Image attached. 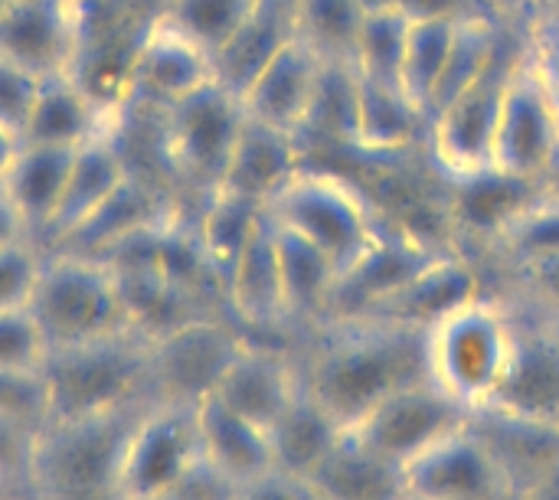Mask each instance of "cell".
Here are the masks:
<instances>
[{
  "label": "cell",
  "instance_id": "cell-1",
  "mask_svg": "<svg viewBox=\"0 0 559 500\" xmlns=\"http://www.w3.org/2000/svg\"><path fill=\"white\" fill-rule=\"evenodd\" d=\"M308 393L350 429L396 390L429 380L426 334L383 321H324L301 360Z\"/></svg>",
  "mask_w": 559,
  "mask_h": 500
},
{
  "label": "cell",
  "instance_id": "cell-2",
  "mask_svg": "<svg viewBox=\"0 0 559 500\" xmlns=\"http://www.w3.org/2000/svg\"><path fill=\"white\" fill-rule=\"evenodd\" d=\"M151 350L154 337L141 328L49 350L43 364L49 422L108 416L154 403Z\"/></svg>",
  "mask_w": 559,
  "mask_h": 500
},
{
  "label": "cell",
  "instance_id": "cell-3",
  "mask_svg": "<svg viewBox=\"0 0 559 500\" xmlns=\"http://www.w3.org/2000/svg\"><path fill=\"white\" fill-rule=\"evenodd\" d=\"M144 406L46 422L33 439L29 485L46 500H118L121 449Z\"/></svg>",
  "mask_w": 559,
  "mask_h": 500
},
{
  "label": "cell",
  "instance_id": "cell-4",
  "mask_svg": "<svg viewBox=\"0 0 559 500\" xmlns=\"http://www.w3.org/2000/svg\"><path fill=\"white\" fill-rule=\"evenodd\" d=\"M514 314L508 301L481 295L426 334L429 380L468 413L488 406L508 373Z\"/></svg>",
  "mask_w": 559,
  "mask_h": 500
},
{
  "label": "cell",
  "instance_id": "cell-5",
  "mask_svg": "<svg viewBox=\"0 0 559 500\" xmlns=\"http://www.w3.org/2000/svg\"><path fill=\"white\" fill-rule=\"evenodd\" d=\"M43 252V269L26 308L33 311L49 350L138 328L105 259L66 249Z\"/></svg>",
  "mask_w": 559,
  "mask_h": 500
},
{
  "label": "cell",
  "instance_id": "cell-6",
  "mask_svg": "<svg viewBox=\"0 0 559 500\" xmlns=\"http://www.w3.org/2000/svg\"><path fill=\"white\" fill-rule=\"evenodd\" d=\"M265 206L275 223L314 242L337 265V275H344L383 229V219L360 187L305 164L269 197Z\"/></svg>",
  "mask_w": 559,
  "mask_h": 500
},
{
  "label": "cell",
  "instance_id": "cell-7",
  "mask_svg": "<svg viewBox=\"0 0 559 500\" xmlns=\"http://www.w3.org/2000/svg\"><path fill=\"white\" fill-rule=\"evenodd\" d=\"M559 164V95L534 49L521 46L511 69L498 138H495V180L534 183Z\"/></svg>",
  "mask_w": 559,
  "mask_h": 500
},
{
  "label": "cell",
  "instance_id": "cell-8",
  "mask_svg": "<svg viewBox=\"0 0 559 500\" xmlns=\"http://www.w3.org/2000/svg\"><path fill=\"white\" fill-rule=\"evenodd\" d=\"M521 46H501L495 62L475 79L465 92H459L449 105H442L429 124V147L436 164L452 180H488L495 177V138L501 118V98L518 62Z\"/></svg>",
  "mask_w": 559,
  "mask_h": 500
},
{
  "label": "cell",
  "instance_id": "cell-9",
  "mask_svg": "<svg viewBox=\"0 0 559 500\" xmlns=\"http://www.w3.org/2000/svg\"><path fill=\"white\" fill-rule=\"evenodd\" d=\"M200 455L197 406L154 400L141 409L124 439L118 462V500L170 498Z\"/></svg>",
  "mask_w": 559,
  "mask_h": 500
},
{
  "label": "cell",
  "instance_id": "cell-10",
  "mask_svg": "<svg viewBox=\"0 0 559 500\" xmlns=\"http://www.w3.org/2000/svg\"><path fill=\"white\" fill-rule=\"evenodd\" d=\"M164 144L174 170L203 187L210 197L223 183L229 157L242 134V98L213 79L210 85L164 108Z\"/></svg>",
  "mask_w": 559,
  "mask_h": 500
},
{
  "label": "cell",
  "instance_id": "cell-11",
  "mask_svg": "<svg viewBox=\"0 0 559 500\" xmlns=\"http://www.w3.org/2000/svg\"><path fill=\"white\" fill-rule=\"evenodd\" d=\"M249 334L219 318H190L154 337L151 370L154 400L203 403L219 386L226 367L242 350Z\"/></svg>",
  "mask_w": 559,
  "mask_h": 500
},
{
  "label": "cell",
  "instance_id": "cell-12",
  "mask_svg": "<svg viewBox=\"0 0 559 500\" xmlns=\"http://www.w3.org/2000/svg\"><path fill=\"white\" fill-rule=\"evenodd\" d=\"M468 416L472 413L462 403H455L445 390H439L432 380H419L377 403L347 432L370 452L406 468L426 449L462 429Z\"/></svg>",
  "mask_w": 559,
  "mask_h": 500
},
{
  "label": "cell",
  "instance_id": "cell-13",
  "mask_svg": "<svg viewBox=\"0 0 559 500\" xmlns=\"http://www.w3.org/2000/svg\"><path fill=\"white\" fill-rule=\"evenodd\" d=\"M514 350L508 373L488 406L559 426V318L531 305H511Z\"/></svg>",
  "mask_w": 559,
  "mask_h": 500
},
{
  "label": "cell",
  "instance_id": "cell-14",
  "mask_svg": "<svg viewBox=\"0 0 559 500\" xmlns=\"http://www.w3.org/2000/svg\"><path fill=\"white\" fill-rule=\"evenodd\" d=\"M79 0H7L0 13V52L36 79L75 72Z\"/></svg>",
  "mask_w": 559,
  "mask_h": 500
},
{
  "label": "cell",
  "instance_id": "cell-15",
  "mask_svg": "<svg viewBox=\"0 0 559 500\" xmlns=\"http://www.w3.org/2000/svg\"><path fill=\"white\" fill-rule=\"evenodd\" d=\"M324 72L328 66L298 36H292L242 88V108L252 121L301 138L314 115Z\"/></svg>",
  "mask_w": 559,
  "mask_h": 500
},
{
  "label": "cell",
  "instance_id": "cell-16",
  "mask_svg": "<svg viewBox=\"0 0 559 500\" xmlns=\"http://www.w3.org/2000/svg\"><path fill=\"white\" fill-rule=\"evenodd\" d=\"M406 498L514 500L491 452L468 422L406 465Z\"/></svg>",
  "mask_w": 559,
  "mask_h": 500
},
{
  "label": "cell",
  "instance_id": "cell-17",
  "mask_svg": "<svg viewBox=\"0 0 559 500\" xmlns=\"http://www.w3.org/2000/svg\"><path fill=\"white\" fill-rule=\"evenodd\" d=\"M485 295L481 272L455 252H439L429 265H423L409 282H403L393 295L364 311V321H383L409 331L429 334L439 321H445L462 305ZM354 321V318H347Z\"/></svg>",
  "mask_w": 559,
  "mask_h": 500
},
{
  "label": "cell",
  "instance_id": "cell-18",
  "mask_svg": "<svg viewBox=\"0 0 559 500\" xmlns=\"http://www.w3.org/2000/svg\"><path fill=\"white\" fill-rule=\"evenodd\" d=\"M439 252H445V249L432 246L429 239H423V236H416L409 229L383 226L380 236L373 239V246L344 275H337V285H334V295H331L324 321L360 318L377 301L393 295L403 282H409Z\"/></svg>",
  "mask_w": 559,
  "mask_h": 500
},
{
  "label": "cell",
  "instance_id": "cell-19",
  "mask_svg": "<svg viewBox=\"0 0 559 500\" xmlns=\"http://www.w3.org/2000/svg\"><path fill=\"white\" fill-rule=\"evenodd\" d=\"M301 390V360L269 337H252L226 367L213 396L249 422L272 429Z\"/></svg>",
  "mask_w": 559,
  "mask_h": 500
},
{
  "label": "cell",
  "instance_id": "cell-20",
  "mask_svg": "<svg viewBox=\"0 0 559 500\" xmlns=\"http://www.w3.org/2000/svg\"><path fill=\"white\" fill-rule=\"evenodd\" d=\"M226 308L233 321L242 324V331L252 337H269V334L275 337L288 328L278 246H275V219L269 206L226 278Z\"/></svg>",
  "mask_w": 559,
  "mask_h": 500
},
{
  "label": "cell",
  "instance_id": "cell-21",
  "mask_svg": "<svg viewBox=\"0 0 559 500\" xmlns=\"http://www.w3.org/2000/svg\"><path fill=\"white\" fill-rule=\"evenodd\" d=\"M468 426L491 452L511 498L521 500L547 472L559 465V426L514 416L495 406H481L468 416Z\"/></svg>",
  "mask_w": 559,
  "mask_h": 500
},
{
  "label": "cell",
  "instance_id": "cell-22",
  "mask_svg": "<svg viewBox=\"0 0 559 500\" xmlns=\"http://www.w3.org/2000/svg\"><path fill=\"white\" fill-rule=\"evenodd\" d=\"M213 79V56L164 16L147 26L134 49L131 82L144 98L157 102L160 108L177 105Z\"/></svg>",
  "mask_w": 559,
  "mask_h": 500
},
{
  "label": "cell",
  "instance_id": "cell-23",
  "mask_svg": "<svg viewBox=\"0 0 559 500\" xmlns=\"http://www.w3.org/2000/svg\"><path fill=\"white\" fill-rule=\"evenodd\" d=\"M131 180L128 160L118 151V144L108 138V131L88 138L85 144L75 147L72 167H69V180H66V193L59 203V213L52 219L49 239L43 249H56L62 246L75 229H82L124 183Z\"/></svg>",
  "mask_w": 559,
  "mask_h": 500
},
{
  "label": "cell",
  "instance_id": "cell-24",
  "mask_svg": "<svg viewBox=\"0 0 559 500\" xmlns=\"http://www.w3.org/2000/svg\"><path fill=\"white\" fill-rule=\"evenodd\" d=\"M72 157H75V147L20 141L10 167L0 177V187L20 210L36 246H46V239H49L52 219H56L62 193H66Z\"/></svg>",
  "mask_w": 559,
  "mask_h": 500
},
{
  "label": "cell",
  "instance_id": "cell-25",
  "mask_svg": "<svg viewBox=\"0 0 559 500\" xmlns=\"http://www.w3.org/2000/svg\"><path fill=\"white\" fill-rule=\"evenodd\" d=\"M426 131V115L416 102L390 82L364 79L354 72L347 141L364 154L386 157L406 151Z\"/></svg>",
  "mask_w": 559,
  "mask_h": 500
},
{
  "label": "cell",
  "instance_id": "cell-26",
  "mask_svg": "<svg viewBox=\"0 0 559 500\" xmlns=\"http://www.w3.org/2000/svg\"><path fill=\"white\" fill-rule=\"evenodd\" d=\"M197 426H200L203 459L239 488L275 468L269 429L233 413L216 396H206L203 403H197Z\"/></svg>",
  "mask_w": 559,
  "mask_h": 500
},
{
  "label": "cell",
  "instance_id": "cell-27",
  "mask_svg": "<svg viewBox=\"0 0 559 500\" xmlns=\"http://www.w3.org/2000/svg\"><path fill=\"white\" fill-rule=\"evenodd\" d=\"M308 485L321 500H406V468L344 432Z\"/></svg>",
  "mask_w": 559,
  "mask_h": 500
},
{
  "label": "cell",
  "instance_id": "cell-28",
  "mask_svg": "<svg viewBox=\"0 0 559 500\" xmlns=\"http://www.w3.org/2000/svg\"><path fill=\"white\" fill-rule=\"evenodd\" d=\"M102 131H105V121H102L98 102L92 98V92L82 85L75 72H62V75H49L39 82L20 141L79 147Z\"/></svg>",
  "mask_w": 559,
  "mask_h": 500
},
{
  "label": "cell",
  "instance_id": "cell-29",
  "mask_svg": "<svg viewBox=\"0 0 559 500\" xmlns=\"http://www.w3.org/2000/svg\"><path fill=\"white\" fill-rule=\"evenodd\" d=\"M278 246V272H282V298L285 321L318 328L328 318V305L337 285V265L305 236L275 223Z\"/></svg>",
  "mask_w": 559,
  "mask_h": 500
},
{
  "label": "cell",
  "instance_id": "cell-30",
  "mask_svg": "<svg viewBox=\"0 0 559 500\" xmlns=\"http://www.w3.org/2000/svg\"><path fill=\"white\" fill-rule=\"evenodd\" d=\"M301 167V144L298 138L275 131L269 124H259L246 115L242 134L236 141V151L229 157L223 190H236L246 197H255L269 203V197ZM216 187V190H219Z\"/></svg>",
  "mask_w": 559,
  "mask_h": 500
},
{
  "label": "cell",
  "instance_id": "cell-31",
  "mask_svg": "<svg viewBox=\"0 0 559 500\" xmlns=\"http://www.w3.org/2000/svg\"><path fill=\"white\" fill-rule=\"evenodd\" d=\"M347 429L308 393L305 380L298 396L288 403V409L272 422L269 429V445H272V462L278 472L308 478L324 455L341 442Z\"/></svg>",
  "mask_w": 559,
  "mask_h": 500
},
{
  "label": "cell",
  "instance_id": "cell-32",
  "mask_svg": "<svg viewBox=\"0 0 559 500\" xmlns=\"http://www.w3.org/2000/svg\"><path fill=\"white\" fill-rule=\"evenodd\" d=\"M295 36L292 0H259L252 16L236 29V36L213 56V75L229 92L242 95V88L255 79V72Z\"/></svg>",
  "mask_w": 559,
  "mask_h": 500
},
{
  "label": "cell",
  "instance_id": "cell-33",
  "mask_svg": "<svg viewBox=\"0 0 559 500\" xmlns=\"http://www.w3.org/2000/svg\"><path fill=\"white\" fill-rule=\"evenodd\" d=\"M462 10L455 7H419L406 36V52L400 66V88L416 102L423 115H429L432 95L439 88Z\"/></svg>",
  "mask_w": 559,
  "mask_h": 500
},
{
  "label": "cell",
  "instance_id": "cell-34",
  "mask_svg": "<svg viewBox=\"0 0 559 500\" xmlns=\"http://www.w3.org/2000/svg\"><path fill=\"white\" fill-rule=\"evenodd\" d=\"M262 216H265V203L255 197L223 190V187L206 197V206H203V216L197 226V242H200L210 269L223 282V295H226V278Z\"/></svg>",
  "mask_w": 559,
  "mask_h": 500
},
{
  "label": "cell",
  "instance_id": "cell-35",
  "mask_svg": "<svg viewBox=\"0 0 559 500\" xmlns=\"http://www.w3.org/2000/svg\"><path fill=\"white\" fill-rule=\"evenodd\" d=\"M416 10L419 7H413L409 0H370L360 23L350 69L364 79L400 85V66H403L406 36Z\"/></svg>",
  "mask_w": 559,
  "mask_h": 500
},
{
  "label": "cell",
  "instance_id": "cell-36",
  "mask_svg": "<svg viewBox=\"0 0 559 500\" xmlns=\"http://www.w3.org/2000/svg\"><path fill=\"white\" fill-rule=\"evenodd\" d=\"M370 0H292L295 36L324 62L350 66Z\"/></svg>",
  "mask_w": 559,
  "mask_h": 500
},
{
  "label": "cell",
  "instance_id": "cell-37",
  "mask_svg": "<svg viewBox=\"0 0 559 500\" xmlns=\"http://www.w3.org/2000/svg\"><path fill=\"white\" fill-rule=\"evenodd\" d=\"M501 46H504V33L498 29L491 13L462 10L455 39H452V49H449V59H445L442 79H439V88H436L429 115H426V124H429V118L442 105H449L459 92H465L475 79H481V72L495 62Z\"/></svg>",
  "mask_w": 559,
  "mask_h": 500
},
{
  "label": "cell",
  "instance_id": "cell-38",
  "mask_svg": "<svg viewBox=\"0 0 559 500\" xmlns=\"http://www.w3.org/2000/svg\"><path fill=\"white\" fill-rule=\"evenodd\" d=\"M255 7L259 0H167L160 16L216 56Z\"/></svg>",
  "mask_w": 559,
  "mask_h": 500
},
{
  "label": "cell",
  "instance_id": "cell-39",
  "mask_svg": "<svg viewBox=\"0 0 559 500\" xmlns=\"http://www.w3.org/2000/svg\"><path fill=\"white\" fill-rule=\"evenodd\" d=\"M495 249L508 262L559 252V200H544L508 213L495 226Z\"/></svg>",
  "mask_w": 559,
  "mask_h": 500
},
{
  "label": "cell",
  "instance_id": "cell-40",
  "mask_svg": "<svg viewBox=\"0 0 559 500\" xmlns=\"http://www.w3.org/2000/svg\"><path fill=\"white\" fill-rule=\"evenodd\" d=\"M0 416L29 432H39L49 422L43 370H0Z\"/></svg>",
  "mask_w": 559,
  "mask_h": 500
},
{
  "label": "cell",
  "instance_id": "cell-41",
  "mask_svg": "<svg viewBox=\"0 0 559 500\" xmlns=\"http://www.w3.org/2000/svg\"><path fill=\"white\" fill-rule=\"evenodd\" d=\"M49 344L33 318V311L7 308L0 311V370H43Z\"/></svg>",
  "mask_w": 559,
  "mask_h": 500
},
{
  "label": "cell",
  "instance_id": "cell-42",
  "mask_svg": "<svg viewBox=\"0 0 559 500\" xmlns=\"http://www.w3.org/2000/svg\"><path fill=\"white\" fill-rule=\"evenodd\" d=\"M43 255L46 252L36 242H16L0 249V311L29 305V295L43 269Z\"/></svg>",
  "mask_w": 559,
  "mask_h": 500
},
{
  "label": "cell",
  "instance_id": "cell-43",
  "mask_svg": "<svg viewBox=\"0 0 559 500\" xmlns=\"http://www.w3.org/2000/svg\"><path fill=\"white\" fill-rule=\"evenodd\" d=\"M508 272H511V285L518 298L559 318V252L508 262Z\"/></svg>",
  "mask_w": 559,
  "mask_h": 500
},
{
  "label": "cell",
  "instance_id": "cell-44",
  "mask_svg": "<svg viewBox=\"0 0 559 500\" xmlns=\"http://www.w3.org/2000/svg\"><path fill=\"white\" fill-rule=\"evenodd\" d=\"M39 82L43 79H36L33 72H26L23 66H16L13 59H7L0 52V121L10 131H16L20 138H23V128H26Z\"/></svg>",
  "mask_w": 559,
  "mask_h": 500
},
{
  "label": "cell",
  "instance_id": "cell-45",
  "mask_svg": "<svg viewBox=\"0 0 559 500\" xmlns=\"http://www.w3.org/2000/svg\"><path fill=\"white\" fill-rule=\"evenodd\" d=\"M236 500H321L314 495V488L308 485V478L288 475V472H265L255 481L242 485Z\"/></svg>",
  "mask_w": 559,
  "mask_h": 500
},
{
  "label": "cell",
  "instance_id": "cell-46",
  "mask_svg": "<svg viewBox=\"0 0 559 500\" xmlns=\"http://www.w3.org/2000/svg\"><path fill=\"white\" fill-rule=\"evenodd\" d=\"M33 439H36V432H29V429L10 422L7 416H0V475L26 478Z\"/></svg>",
  "mask_w": 559,
  "mask_h": 500
},
{
  "label": "cell",
  "instance_id": "cell-47",
  "mask_svg": "<svg viewBox=\"0 0 559 500\" xmlns=\"http://www.w3.org/2000/svg\"><path fill=\"white\" fill-rule=\"evenodd\" d=\"M16 242H33L20 210L13 206V200L7 197V190L0 187V249L16 246Z\"/></svg>",
  "mask_w": 559,
  "mask_h": 500
},
{
  "label": "cell",
  "instance_id": "cell-48",
  "mask_svg": "<svg viewBox=\"0 0 559 500\" xmlns=\"http://www.w3.org/2000/svg\"><path fill=\"white\" fill-rule=\"evenodd\" d=\"M534 49H537V56H540V62H544V69H547V75H550V82H554L559 95V20H550L540 29V36L534 39Z\"/></svg>",
  "mask_w": 559,
  "mask_h": 500
},
{
  "label": "cell",
  "instance_id": "cell-49",
  "mask_svg": "<svg viewBox=\"0 0 559 500\" xmlns=\"http://www.w3.org/2000/svg\"><path fill=\"white\" fill-rule=\"evenodd\" d=\"M521 500H559V465L554 472H547Z\"/></svg>",
  "mask_w": 559,
  "mask_h": 500
},
{
  "label": "cell",
  "instance_id": "cell-50",
  "mask_svg": "<svg viewBox=\"0 0 559 500\" xmlns=\"http://www.w3.org/2000/svg\"><path fill=\"white\" fill-rule=\"evenodd\" d=\"M16 147H20V134H16V131H10V128L0 121V177H3V170L10 167V160H13Z\"/></svg>",
  "mask_w": 559,
  "mask_h": 500
},
{
  "label": "cell",
  "instance_id": "cell-51",
  "mask_svg": "<svg viewBox=\"0 0 559 500\" xmlns=\"http://www.w3.org/2000/svg\"><path fill=\"white\" fill-rule=\"evenodd\" d=\"M475 3L488 7V10H498V13H521V10L531 7L527 0H475Z\"/></svg>",
  "mask_w": 559,
  "mask_h": 500
},
{
  "label": "cell",
  "instance_id": "cell-52",
  "mask_svg": "<svg viewBox=\"0 0 559 500\" xmlns=\"http://www.w3.org/2000/svg\"><path fill=\"white\" fill-rule=\"evenodd\" d=\"M23 478H10V475H0V500H13L20 491Z\"/></svg>",
  "mask_w": 559,
  "mask_h": 500
},
{
  "label": "cell",
  "instance_id": "cell-53",
  "mask_svg": "<svg viewBox=\"0 0 559 500\" xmlns=\"http://www.w3.org/2000/svg\"><path fill=\"white\" fill-rule=\"evenodd\" d=\"M13 500H46V498L29 485V478H23V485H20V491H16V498Z\"/></svg>",
  "mask_w": 559,
  "mask_h": 500
},
{
  "label": "cell",
  "instance_id": "cell-54",
  "mask_svg": "<svg viewBox=\"0 0 559 500\" xmlns=\"http://www.w3.org/2000/svg\"><path fill=\"white\" fill-rule=\"evenodd\" d=\"M531 7H559V0H527Z\"/></svg>",
  "mask_w": 559,
  "mask_h": 500
},
{
  "label": "cell",
  "instance_id": "cell-55",
  "mask_svg": "<svg viewBox=\"0 0 559 500\" xmlns=\"http://www.w3.org/2000/svg\"><path fill=\"white\" fill-rule=\"evenodd\" d=\"M3 7H7V0H0V13H3Z\"/></svg>",
  "mask_w": 559,
  "mask_h": 500
},
{
  "label": "cell",
  "instance_id": "cell-56",
  "mask_svg": "<svg viewBox=\"0 0 559 500\" xmlns=\"http://www.w3.org/2000/svg\"><path fill=\"white\" fill-rule=\"evenodd\" d=\"M406 500H416V498H406Z\"/></svg>",
  "mask_w": 559,
  "mask_h": 500
}]
</instances>
